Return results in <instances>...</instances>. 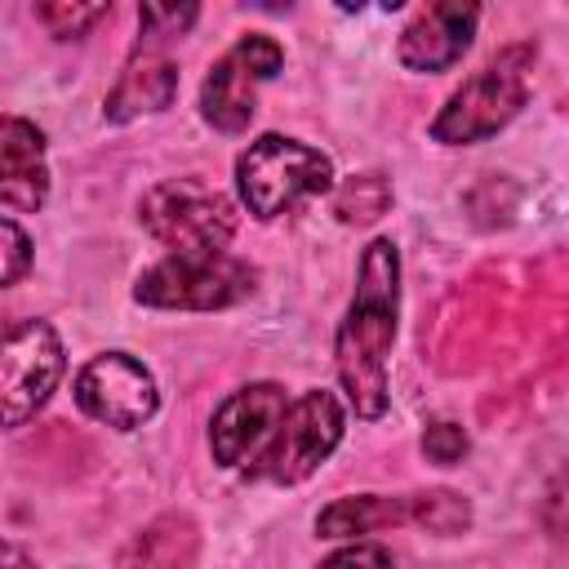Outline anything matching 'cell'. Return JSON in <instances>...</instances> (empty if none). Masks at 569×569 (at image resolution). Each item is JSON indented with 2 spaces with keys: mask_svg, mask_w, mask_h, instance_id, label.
I'll return each mask as SVG.
<instances>
[{
  "mask_svg": "<svg viewBox=\"0 0 569 569\" xmlns=\"http://www.w3.org/2000/svg\"><path fill=\"white\" fill-rule=\"evenodd\" d=\"M338 440H342V409H338L333 391H307L298 405H289L276 436L253 458L249 476L276 480V485H298L333 453Z\"/></svg>",
  "mask_w": 569,
  "mask_h": 569,
  "instance_id": "8992f818",
  "label": "cell"
},
{
  "mask_svg": "<svg viewBox=\"0 0 569 569\" xmlns=\"http://www.w3.org/2000/svg\"><path fill=\"white\" fill-rule=\"evenodd\" d=\"M36 13L53 36H84L98 18H107V4H40Z\"/></svg>",
  "mask_w": 569,
  "mask_h": 569,
  "instance_id": "ac0fdd59",
  "label": "cell"
},
{
  "mask_svg": "<svg viewBox=\"0 0 569 569\" xmlns=\"http://www.w3.org/2000/svg\"><path fill=\"white\" fill-rule=\"evenodd\" d=\"M138 22H142V31L147 36H178L182 27H191L196 22V4H182V9H164V4H142L138 9Z\"/></svg>",
  "mask_w": 569,
  "mask_h": 569,
  "instance_id": "ffe728a7",
  "label": "cell"
},
{
  "mask_svg": "<svg viewBox=\"0 0 569 569\" xmlns=\"http://www.w3.org/2000/svg\"><path fill=\"white\" fill-rule=\"evenodd\" d=\"M400 311V262L391 240H373L360 253L356 298L347 320L338 325V378L360 418H378L387 409V356L396 338Z\"/></svg>",
  "mask_w": 569,
  "mask_h": 569,
  "instance_id": "6da1fadb",
  "label": "cell"
},
{
  "mask_svg": "<svg viewBox=\"0 0 569 569\" xmlns=\"http://www.w3.org/2000/svg\"><path fill=\"white\" fill-rule=\"evenodd\" d=\"M320 569H396L391 565V556L382 551V547H369V542H356V547H342V551H333Z\"/></svg>",
  "mask_w": 569,
  "mask_h": 569,
  "instance_id": "44dd1931",
  "label": "cell"
},
{
  "mask_svg": "<svg viewBox=\"0 0 569 569\" xmlns=\"http://www.w3.org/2000/svg\"><path fill=\"white\" fill-rule=\"evenodd\" d=\"M142 227L173 253H222L236 231V209L222 191L178 178L142 196Z\"/></svg>",
  "mask_w": 569,
  "mask_h": 569,
  "instance_id": "277c9868",
  "label": "cell"
},
{
  "mask_svg": "<svg viewBox=\"0 0 569 569\" xmlns=\"http://www.w3.org/2000/svg\"><path fill=\"white\" fill-rule=\"evenodd\" d=\"M284 62V49L271 36H240L204 76L200 111L213 129L240 133L253 120V93L262 80H271Z\"/></svg>",
  "mask_w": 569,
  "mask_h": 569,
  "instance_id": "52a82bcc",
  "label": "cell"
},
{
  "mask_svg": "<svg viewBox=\"0 0 569 569\" xmlns=\"http://www.w3.org/2000/svg\"><path fill=\"white\" fill-rule=\"evenodd\" d=\"M529 62H533V49H529V44H511V49H502L493 62H485V67L445 102V111H440L436 124H431V138H436V142H480V138L498 133V129L525 107V93H529Z\"/></svg>",
  "mask_w": 569,
  "mask_h": 569,
  "instance_id": "3957f363",
  "label": "cell"
},
{
  "mask_svg": "<svg viewBox=\"0 0 569 569\" xmlns=\"http://www.w3.org/2000/svg\"><path fill=\"white\" fill-rule=\"evenodd\" d=\"M49 191V169H44V133L18 116L4 120L0 133V200L4 209L36 213Z\"/></svg>",
  "mask_w": 569,
  "mask_h": 569,
  "instance_id": "7c38bea8",
  "label": "cell"
},
{
  "mask_svg": "<svg viewBox=\"0 0 569 569\" xmlns=\"http://www.w3.org/2000/svg\"><path fill=\"white\" fill-rule=\"evenodd\" d=\"M413 516V498H378V493H360V498H338L320 511L316 533L320 538H356V533H373L382 525H400Z\"/></svg>",
  "mask_w": 569,
  "mask_h": 569,
  "instance_id": "5bb4252c",
  "label": "cell"
},
{
  "mask_svg": "<svg viewBox=\"0 0 569 569\" xmlns=\"http://www.w3.org/2000/svg\"><path fill=\"white\" fill-rule=\"evenodd\" d=\"M4 284H18V276L27 271V236L18 231L13 218H4Z\"/></svg>",
  "mask_w": 569,
  "mask_h": 569,
  "instance_id": "7402d4cb",
  "label": "cell"
},
{
  "mask_svg": "<svg viewBox=\"0 0 569 569\" xmlns=\"http://www.w3.org/2000/svg\"><path fill=\"white\" fill-rule=\"evenodd\" d=\"M9 569H27V560H22V551H18V547H9Z\"/></svg>",
  "mask_w": 569,
  "mask_h": 569,
  "instance_id": "603a6c76",
  "label": "cell"
},
{
  "mask_svg": "<svg viewBox=\"0 0 569 569\" xmlns=\"http://www.w3.org/2000/svg\"><path fill=\"white\" fill-rule=\"evenodd\" d=\"M173 93H178V67L169 58H160V53H138L120 71V80H116V89L107 98V120L124 124V120H133L142 111H160V107L173 102Z\"/></svg>",
  "mask_w": 569,
  "mask_h": 569,
  "instance_id": "4fadbf2b",
  "label": "cell"
},
{
  "mask_svg": "<svg viewBox=\"0 0 569 569\" xmlns=\"http://www.w3.org/2000/svg\"><path fill=\"white\" fill-rule=\"evenodd\" d=\"M413 520L427 525L431 533H462L471 525V507L467 498L440 489V493H418L413 498Z\"/></svg>",
  "mask_w": 569,
  "mask_h": 569,
  "instance_id": "e0dca14e",
  "label": "cell"
},
{
  "mask_svg": "<svg viewBox=\"0 0 569 569\" xmlns=\"http://www.w3.org/2000/svg\"><path fill=\"white\" fill-rule=\"evenodd\" d=\"M329 182H333L329 156L280 133H262L236 160V187L253 218H276L298 200L329 191Z\"/></svg>",
  "mask_w": 569,
  "mask_h": 569,
  "instance_id": "7a4b0ae2",
  "label": "cell"
},
{
  "mask_svg": "<svg viewBox=\"0 0 569 569\" xmlns=\"http://www.w3.org/2000/svg\"><path fill=\"white\" fill-rule=\"evenodd\" d=\"M191 556H196L191 520L187 516H160L156 525H147L133 538L120 569H191Z\"/></svg>",
  "mask_w": 569,
  "mask_h": 569,
  "instance_id": "9a60e30c",
  "label": "cell"
},
{
  "mask_svg": "<svg viewBox=\"0 0 569 569\" xmlns=\"http://www.w3.org/2000/svg\"><path fill=\"white\" fill-rule=\"evenodd\" d=\"M76 405L107 427H142L156 413V378L124 351L93 356L76 378Z\"/></svg>",
  "mask_w": 569,
  "mask_h": 569,
  "instance_id": "9c48e42d",
  "label": "cell"
},
{
  "mask_svg": "<svg viewBox=\"0 0 569 569\" xmlns=\"http://www.w3.org/2000/svg\"><path fill=\"white\" fill-rule=\"evenodd\" d=\"M422 453H427L431 462L449 467V462H458V458L467 453V431H462L458 422H431L427 436H422Z\"/></svg>",
  "mask_w": 569,
  "mask_h": 569,
  "instance_id": "d6986e66",
  "label": "cell"
},
{
  "mask_svg": "<svg viewBox=\"0 0 569 569\" xmlns=\"http://www.w3.org/2000/svg\"><path fill=\"white\" fill-rule=\"evenodd\" d=\"M253 267L222 253H173L138 276L133 298L147 307H182V311H213L249 298Z\"/></svg>",
  "mask_w": 569,
  "mask_h": 569,
  "instance_id": "5b68a950",
  "label": "cell"
},
{
  "mask_svg": "<svg viewBox=\"0 0 569 569\" xmlns=\"http://www.w3.org/2000/svg\"><path fill=\"white\" fill-rule=\"evenodd\" d=\"M289 413L284 405V391L276 382H253L244 391H236L231 400H222V409L213 413V427H209V449L218 462L236 467L244 462L276 427L280 418Z\"/></svg>",
  "mask_w": 569,
  "mask_h": 569,
  "instance_id": "30bf717a",
  "label": "cell"
},
{
  "mask_svg": "<svg viewBox=\"0 0 569 569\" xmlns=\"http://www.w3.org/2000/svg\"><path fill=\"white\" fill-rule=\"evenodd\" d=\"M387 204H391V187L382 173H360V178L342 182V191L333 196V213L342 222H373Z\"/></svg>",
  "mask_w": 569,
  "mask_h": 569,
  "instance_id": "2e32d148",
  "label": "cell"
},
{
  "mask_svg": "<svg viewBox=\"0 0 569 569\" xmlns=\"http://www.w3.org/2000/svg\"><path fill=\"white\" fill-rule=\"evenodd\" d=\"M62 373V347L58 333L44 320H13L4 333L0 378H4V422L22 427L53 391Z\"/></svg>",
  "mask_w": 569,
  "mask_h": 569,
  "instance_id": "ba28073f",
  "label": "cell"
},
{
  "mask_svg": "<svg viewBox=\"0 0 569 569\" xmlns=\"http://www.w3.org/2000/svg\"><path fill=\"white\" fill-rule=\"evenodd\" d=\"M476 18H480L476 4H458V0L427 4L400 31V44H396L400 62L409 71H445V67H453L467 53L471 36H476Z\"/></svg>",
  "mask_w": 569,
  "mask_h": 569,
  "instance_id": "8fae6325",
  "label": "cell"
}]
</instances>
